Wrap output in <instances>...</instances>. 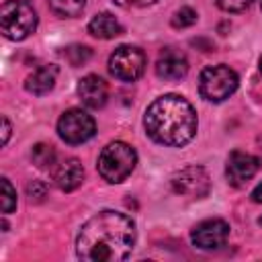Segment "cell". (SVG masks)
Segmentation results:
<instances>
[{
  "mask_svg": "<svg viewBox=\"0 0 262 262\" xmlns=\"http://www.w3.org/2000/svg\"><path fill=\"white\" fill-rule=\"evenodd\" d=\"M133 246V219L111 209L90 217L76 237V254L84 262H119L131 254Z\"/></svg>",
  "mask_w": 262,
  "mask_h": 262,
  "instance_id": "cell-1",
  "label": "cell"
},
{
  "mask_svg": "<svg viewBox=\"0 0 262 262\" xmlns=\"http://www.w3.org/2000/svg\"><path fill=\"white\" fill-rule=\"evenodd\" d=\"M143 125L156 143L182 147L196 133V113L184 96L164 94L147 106Z\"/></svg>",
  "mask_w": 262,
  "mask_h": 262,
  "instance_id": "cell-2",
  "label": "cell"
},
{
  "mask_svg": "<svg viewBox=\"0 0 262 262\" xmlns=\"http://www.w3.org/2000/svg\"><path fill=\"white\" fill-rule=\"evenodd\" d=\"M135 164H137L135 149L125 141H113L106 147H102L96 168L106 182L119 184L133 172Z\"/></svg>",
  "mask_w": 262,
  "mask_h": 262,
  "instance_id": "cell-3",
  "label": "cell"
},
{
  "mask_svg": "<svg viewBox=\"0 0 262 262\" xmlns=\"http://www.w3.org/2000/svg\"><path fill=\"white\" fill-rule=\"evenodd\" d=\"M0 29L10 41H23L37 29V12L27 0H6L0 8Z\"/></svg>",
  "mask_w": 262,
  "mask_h": 262,
  "instance_id": "cell-4",
  "label": "cell"
},
{
  "mask_svg": "<svg viewBox=\"0 0 262 262\" xmlns=\"http://www.w3.org/2000/svg\"><path fill=\"white\" fill-rule=\"evenodd\" d=\"M237 74L227 66H209L201 72L199 92L205 100L221 102L237 90Z\"/></svg>",
  "mask_w": 262,
  "mask_h": 262,
  "instance_id": "cell-5",
  "label": "cell"
},
{
  "mask_svg": "<svg viewBox=\"0 0 262 262\" xmlns=\"http://www.w3.org/2000/svg\"><path fill=\"white\" fill-rule=\"evenodd\" d=\"M145 70V53L135 45H119L108 57V72L121 82H135Z\"/></svg>",
  "mask_w": 262,
  "mask_h": 262,
  "instance_id": "cell-6",
  "label": "cell"
},
{
  "mask_svg": "<svg viewBox=\"0 0 262 262\" xmlns=\"http://www.w3.org/2000/svg\"><path fill=\"white\" fill-rule=\"evenodd\" d=\"M57 133H59V137L66 143L78 145V143L88 141L96 133V123H94V119L86 111H82V108H70V111H66L59 117V121H57Z\"/></svg>",
  "mask_w": 262,
  "mask_h": 262,
  "instance_id": "cell-7",
  "label": "cell"
},
{
  "mask_svg": "<svg viewBox=\"0 0 262 262\" xmlns=\"http://www.w3.org/2000/svg\"><path fill=\"white\" fill-rule=\"evenodd\" d=\"M170 182H172L174 192L184 194V196H194V199L205 196L211 186L209 176H207L205 168H201V166H188V168L174 172Z\"/></svg>",
  "mask_w": 262,
  "mask_h": 262,
  "instance_id": "cell-8",
  "label": "cell"
},
{
  "mask_svg": "<svg viewBox=\"0 0 262 262\" xmlns=\"http://www.w3.org/2000/svg\"><path fill=\"white\" fill-rule=\"evenodd\" d=\"M229 237V225L223 219H205L190 231V239L201 250H219Z\"/></svg>",
  "mask_w": 262,
  "mask_h": 262,
  "instance_id": "cell-9",
  "label": "cell"
},
{
  "mask_svg": "<svg viewBox=\"0 0 262 262\" xmlns=\"http://www.w3.org/2000/svg\"><path fill=\"white\" fill-rule=\"evenodd\" d=\"M260 168V162L256 156L246 154V151H231L225 164V176L227 182L235 188L244 186Z\"/></svg>",
  "mask_w": 262,
  "mask_h": 262,
  "instance_id": "cell-10",
  "label": "cell"
},
{
  "mask_svg": "<svg viewBox=\"0 0 262 262\" xmlns=\"http://www.w3.org/2000/svg\"><path fill=\"white\" fill-rule=\"evenodd\" d=\"M188 72V61L186 55L174 47H168L160 53L158 61H156V74L166 80V82H176L182 80Z\"/></svg>",
  "mask_w": 262,
  "mask_h": 262,
  "instance_id": "cell-11",
  "label": "cell"
},
{
  "mask_svg": "<svg viewBox=\"0 0 262 262\" xmlns=\"http://www.w3.org/2000/svg\"><path fill=\"white\" fill-rule=\"evenodd\" d=\"M78 96L80 100L90 108H100L106 104L108 98V86L100 76L88 74L78 82Z\"/></svg>",
  "mask_w": 262,
  "mask_h": 262,
  "instance_id": "cell-12",
  "label": "cell"
},
{
  "mask_svg": "<svg viewBox=\"0 0 262 262\" xmlns=\"http://www.w3.org/2000/svg\"><path fill=\"white\" fill-rule=\"evenodd\" d=\"M53 180H55V184H57L61 190H66V192L78 188V186L82 184V180H84V168H82L80 160L68 158V160H63L61 164H57L55 170H53Z\"/></svg>",
  "mask_w": 262,
  "mask_h": 262,
  "instance_id": "cell-13",
  "label": "cell"
},
{
  "mask_svg": "<svg viewBox=\"0 0 262 262\" xmlns=\"http://www.w3.org/2000/svg\"><path fill=\"white\" fill-rule=\"evenodd\" d=\"M55 78H57V68L55 66H43L39 70H35L27 82H25V88L31 92V94H47L53 86H55Z\"/></svg>",
  "mask_w": 262,
  "mask_h": 262,
  "instance_id": "cell-14",
  "label": "cell"
},
{
  "mask_svg": "<svg viewBox=\"0 0 262 262\" xmlns=\"http://www.w3.org/2000/svg\"><path fill=\"white\" fill-rule=\"evenodd\" d=\"M88 33L96 39H113L123 33V27L111 12H100L88 23Z\"/></svg>",
  "mask_w": 262,
  "mask_h": 262,
  "instance_id": "cell-15",
  "label": "cell"
},
{
  "mask_svg": "<svg viewBox=\"0 0 262 262\" xmlns=\"http://www.w3.org/2000/svg\"><path fill=\"white\" fill-rule=\"evenodd\" d=\"M86 6V0H49V8L61 16V18H72L78 16Z\"/></svg>",
  "mask_w": 262,
  "mask_h": 262,
  "instance_id": "cell-16",
  "label": "cell"
},
{
  "mask_svg": "<svg viewBox=\"0 0 262 262\" xmlns=\"http://www.w3.org/2000/svg\"><path fill=\"white\" fill-rule=\"evenodd\" d=\"M31 158L39 168H51L55 164V149L47 143H37L31 151Z\"/></svg>",
  "mask_w": 262,
  "mask_h": 262,
  "instance_id": "cell-17",
  "label": "cell"
},
{
  "mask_svg": "<svg viewBox=\"0 0 262 262\" xmlns=\"http://www.w3.org/2000/svg\"><path fill=\"white\" fill-rule=\"evenodd\" d=\"M2 213L4 215H8V213H12L14 209H16V190L12 188V184H10V180L8 178H2Z\"/></svg>",
  "mask_w": 262,
  "mask_h": 262,
  "instance_id": "cell-18",
  "label": "cell"
},
{
  "mask_svg": "<svg viewBox=\"0 0 262 262\" xmlns=\"http://www.w3.org/2000/svg\"><path fill=\"white\" fill-rule=\"evenodd\" d=\"M196 16H199L196 10H192L190 6H182L180 10L174 12V16H172V27H176V29L190 27V25L196 23Z\"/></svg>",
  "mask_w": 262,
  "mask_h": 262,
  "instance_id": "cell-19",
  "label": "cell"
},
{
  "mask_svg": "<svg viewBox=\"0 0 262 262\" xmlns=\"http://www.w3.org/2000/svg\"><path fill=\"white\" fill-rule=\"evenodd\" d=\"M66 59L72 63V66H82L90 59V49L84 47V45H70L66 51H63Z\"/></svg>",
  "mask_w": 262,
  "mask_h": 262,
  "instance_id": "cell-20",
  "label": "cell"
},
{
  "mask_svg": "<svg viewBox=\"0 0 262 262\" xmlns=\"http://www.w3.org/2000/svg\"><path fill=\"white\" fill-rule=\"evenodd\" d=\"M252 4V0H217V6L225 12H242Z\"/></svg>",
  "mask_w": 262,
  "mask_h": 262,
  "instance_id": "cell-21",
  "label": "cell"
},
{
  "mask_svg": "<svg viewBox=\"0 0 262 262\" xmlns=\"http://www.w3.org/2000/svg\"><path fill=\"white\" fill-rule=\"evenodd\" d=\"M113 2L123 6V8H143V6H149L158 0H113Z\"/></svg>",
  "mask_w": 262,
  "mask_h": 262,
  "instance_id": "cell-22",
  "label": "cell"
},
{
  "mask_svg": "<svg viewBox=\"0 0 262 262\" xmlns=\"http://www.w3.org/2000/svg\"><path fill=\"white\" fill-rule=\"evenodd\" d=\"M8 137H10V123L6 117H2V145H6Z\"/></svg>",
  "mask_w": 262,
  "mask_h": 262,
  "instance_id": "cell-23",
  "label": "cell"
},
{
  "mask_svg": "<svg viewBox=\"0 0 262 262\" xmlns=\"http://www.w3.org/2000/svg\"><path fill=\"white\" fill-rule=\"evenodd\" d=\"M250 196H252V201H254V203H262V182L252 190V194H250Z\"/></svg>",
  "mask_w": 262,
  "mask_h": 262,
  "instance_id": "cell-24",
  "label": "cell"
},
{
  "mask_svg": "<svg viewBox=\"0 0 262 262\" xmlns=\"http://www.w3.org/2000/svg\"><path fill=\"white\" fill-rule=\"evenodd\" d=\"M260 72H262V57H260Z\"/></svg>",
  "mask_w": 262,
  "mask_h": 262,
  "instance_id": "cell-25",
  "label": "cell"
},
{
  "mask_svg": "<svg viewBox=\"0 0 262 262\" xmlns=\"http://www.w3.org/2000/svg\"><path fill=\"white\" fill-rule=\"evenodd\" d=\"M260 225H262V217H260Z\"/></svg>",
  "mask_w": 262,
  "mask_h": 262,
  "instance_id": "cell-26",
  "label": "cell"
}]
</instances>
